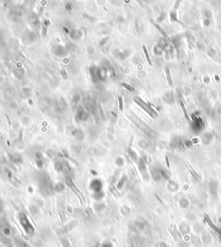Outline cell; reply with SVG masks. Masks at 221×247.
I'll return each instance as SVG.
<instances>
[{
  "instance_id": "obj_3",
  "label": "cell",
  "mask_w": 221,
  "mask_h": 247,
  "mask_svg": "<svg viewBox=\"0 0 221 247\" xmlns=\"http://www.w3.org/2000/svg\"><path fill=\"white\" fill-rule=\"evenodd\" d=\"M165 74H166V78H167V81L169 87H173L174 82H173V79L171 77V73H170V69L169 67H165Z\"/></svg>"
},
{
  "instance_id": "obj_7",
  "label": "cell",
  "mask_w": 221,
  "mask_h": 247,
  "mask_svg": "<svg viewBox=\"0 0 221 247\" xmlns=\"http://www.w3.org/2000/svg\"><path fill=\"white\" fill-rule=\"evenodd\" d=\"M118 109L120 111H123V99L122 97H118Z\"/></svg>"
},
{
  "instance_id": "obj_6",
  "label": "cell",
  "mask_w": 221,
  "mask_h": 247,
  "mask_svg": "<svg viewBox=\"0 0 221 247\" xmlns=\"http://www.w3.org/2000/svg\"><path fill=\"white\" fill-rule=\"evenodd\" d=\"M186 166H187V168H188V169H189V171H190V173L192 174V175H194L196 179H199V174L195 172V170L188 164V163H187L186 164Z\"/></svg>"
},
{
  "instance_id": "obj_10",
  "label": "cell",
  "mask_w": 221,
  "mask_h": 247,
  "mask_svg": "<svg viewBox=\"0 0 221 247\" xmlns=\"http://www.w3.org/2000/svg\"><path fill=\"white\" fill-rule=\"evenodd\" d=\"M63 151H64V154H65V156H66V157H67V158H69V157H68V155H67V151H65V149H63ZM70 159V158H69ZM71 161H73V162H74V163L75 164H77V162H75V161H74L73 159H71Z\"/></svg>"
},
{
  "instance_id": "obj_12",
  "label": "cell",
  "mask_w": 221,
  "mask_h": 247,
  "mask_svg": "<svg viewBox=\"0 0 221 247\" xmlns=\"http://www.w3.org/2000/svg\"><path fill=\"white\" fill-rule=\"evenodd\" d=\"M166 161H167V165H168V167H169V159H168V157H166Z\"/></svg>"
},
{
  "instance_id": "obj_2",
  "label": "cell",
  "mask_w": 221,
  "mask_h": 247,
  "mask_svg": "<svg viewBox=\"0 0 221 247\" xmlns=\"http://www.w3.org/2000/svg\"><path fill=\"white\" fill-rule=\"evenodd\" d=\"M149 22H150V23H151L152 24L154 25V26H155V27H156V29H157L159 30V32L161 33V36L164 37V38H165V39H166V40H167V41L169 42H171V40H170L169 37V36L167 35V33H166V32H165V31H164V30H163V29H161V26H160V25L157 24V23H156V22H155V21H154L153 19H151V18H149Z\"/></svg>"
},
{
  "instance_id": "obj_13",
  "label": "cell",
  "mask_w": 221,
  "mask_h": 247,
  "mask_svg": "<svg viewBox=\"0 0 221 247\" xmlns=\"http://www.w3.org/2000/svg\"><path fill=\"white\" fill-rule=\"evenodd\" d=\"M161 245H162V246H163V247H168L167 246H165V245H164L163 243H161Z\"/></svg>"
},
{
  "instance_id": "obj_8",
  "label": "cell",
  "mask_w": 221,
  "mask_h": 247,
  "mask_svg": "<svg viewBox=\"0 0 221 247\" xmlns=\"http://www.w3.org/2000/svg\"><path fill=\"white\" fill-rule=\"evenodd\" d=\"M161 174H162V175H163V177H164L165 179H167V180H168V181H169V182H170V183H171L172 185L175 186V183H174V182H173V181H172V180H171V179H169V176H168V175H167L166 174L164 173L163 171H161Z\"/></svg>"
},
{
  "instance_id": "obj_11",
  "label": "cell",
  "mask_w": 221,
  "mask_h": 247,
  "mask_svg": "<svg viewBox=\"0 0 221 247\" xmlns=\"http://www.w3.org/2000/svg\"><path fill=\"white\" fill-rule=\"evenodd\" d=\"M4 117H5V118H6V120H7V123H8V124H9V125H11V121H10L9 117H8L7 115H4Z\"/></svg>"
},
{
  "instance_id": "obj_4",
  "label": "cell",
  "mask_w": 221,
  "mask_h": 247,
  "mask_svg": "<svg viewBox=\"0 0 221 247\" xmlns=\"http://www.w3.org/2000/svg\"><path fill=\"white\" fill-rule=\"evenodd\" d=\"M179 105H180V106H181V108H182V113H183V116H184L185 119H186L187 122H189V121H190V117H189V115H188V113H187V108H186L185 105L183 104V102H182V100H180V101H179Z\"/></svg>"
},
{
  "instance_id": "obj_1",
  "label": "cell",
  "mask_w": 221,
  "mask_h": 247,
  "mask_svg": "<svg viewBox=\"0 0 221 247\" xmlns=\"http://www.w3.org/2000/svg\"><path fill=\"white\" fill-rule=\"evenodd\" d=\"M18 219H19V221L21 223V225H22V226H23L25 232L28 234H33L34 232H35V228L33 227L32 224L29 222V218L27 217V215L25 213H21V214H19Z\"/></svg>"
},
{
  "instance_id": "obj_9",
  "label": "cell",
  "mask_w": 221,
  "mask_h": 247,
  "mask_svg": "<svg viewBox=\"0 0 221 247\" xmlns=\"http://www.w3.org/2000/svg\"><path fill=\"white\" fill-rule=\"evenodd\" d=\"M122 86H123L126 89H128V90H130V91H134V89H133L132 87H131V86H129V85H127L126 83H122Z\"/></svg>"
},
{
  "instance_id": "obj_5",
  "label": "cell",
  "mask_w": 221,
  "mask_h": 247,
  "mask_svg": "<svg viewBox=\"0 0 221 247\" xmlns=\"http://www.w3.org/2000/svg\"><path fill=\"white\" fill-rule=\"evenodd\" d=\"M142 49H143V51H144V55H145V57H146V61H147L148 64H149V66H151V65H152V62L150 61V58H149V53H148V50L147 49H146V47H145V45H142Z\"/></svg>"
}]
</instances>
